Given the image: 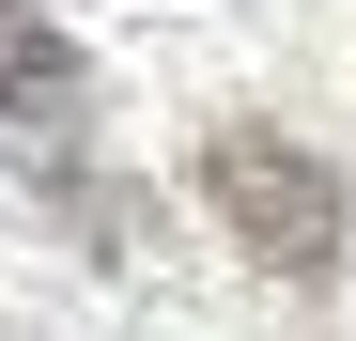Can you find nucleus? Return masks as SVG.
<instances>
[{
	"mask_svg": "<svg viewBox=\"0 0 356 341\" xmlns=\"http://www.w3.org/2000/svg\"><path fill=\"white\" fill-rule=\"evenodd\" d=\"M202 202H217V233L248 248L264 279H341L356 202H341V170H325L310 140H279V125H217V140H202Z\"/></svg>",
	"mask_w": 356,
	"mask_h": 341,
	"instance_id": "obj_1",
	"label": "nucleus"
},
{
	"mask_svg": "<svg viewBox=\"0 0 356 341\" xmlns=\"http://www.w3.org/2000/svg\"><path fill=\"white\" fill-rule=\"evenodd\" d=\"M78 109H93L78 31H63V16H31V0H0V155L63 187V155H78Z\"/></svg>",
	"mask_w": 356,
	"mask_h": 341,
	"instance_id": "obj_2",
	"label": "nucleus"
}]
</instances>
